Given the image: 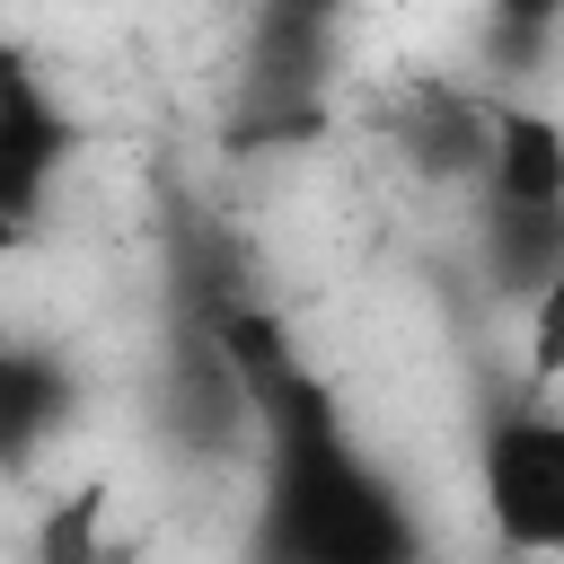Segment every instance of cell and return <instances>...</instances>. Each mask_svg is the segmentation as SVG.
I'll use <instances>...</instances> for the list:
<instances>
[{"instance_id": "1", "label": "cell", "mask_w": 564, "mask_h": 564, "mask_svg": "<svg viewBox=\"0 0 564 564\" xmlns=\"http://www.w3.org/2000/svg\"><path fill=\"white\" fill-rule=\"evenodd\" d=\"M264 405H273V467L256 511L264 564H423L405 494L361 458V441L335 423L326 388H308L282 352H256Z\"/></svg>"}, {"instance_id": "2", "label": "cell", "mask_w": 564, "mask_h": 564, "mask_svg": "<svg viewBox=\"0 0 564 564\" xmlns=\"http://www.w3.org/2000/svg\"><path fill=\"white\" fill-rule=\"evenodd\" d=\"M476 511L511 555H564V414L511 405L476 441Z\"/></svg>"}, {"instance_id": "3", "label": "cell", "mask_w": 564, "mask_h": 564, "mask_svg": "<svg viewBox=\"0 0 564 564\" xmlns=\"http://www.w3.org/2000/svg\"><path fill=\"white\" fill-rule=\"evenodd\" d=\"M70 150H79V123L53 106V88H44L26 62H9V70H0V212H9L18 229H35V212H44V194L62 185Z\"/></svg>"}, {"instance_id": "4", "label": "cell", "mask_w": 564, "mask_h": 564, "mask_svg": "<svg viewBox=\"0 0 564 564\" xmlns=\"http://www.w3.org/2000/svg\"><path fill=\"white\" fill-rule=\"evenodd\" d=\"M485 212H564V123L529 106L485 115Z\"/></svg>"}, {"instance_id": "5", "label": "cell", "mask_w": 564, "mask_h": 564, "mask_svg": "<svg viewBox=\"0 0 564 564\" xmlns=\"http://www.w3.org/2000/svg\"><path fill=\"white\" fill-rule=\"evenodd\" d=\"M70 414V370L44 352L0 344V467H26Z\"/></svg>"}, {"instance_id": "6", "label": "cell", "mask_w": 564, "mask_h": 564, "mask_svg": "<svg viewBox=\"0 0 564 564\" xmlns=\"http://www.w3.org/2000/svg\"><path fill=\"white\" fill-rule=\"evenodd\" d=\"M529 388H564V273L529 291Z\"/></svg>"}, {"instance_id": "7", "label": "cell", "mask_w": 564, "mask_h": 564, "mask_svg": "<svg viewBox=\"0 0 564 564\" xmlns=\"http://www.w3.org/2000/svg\"><path fill=\"white\" fill-rule=\"evenodd\" d=\"M88 529H97V494H79V511H62V520H53L44 564H79V555H88Z\"/></svg>"}, {"instance_id": "8", "label": "cell", "mask_w": 564, "mask_h": 564, "mask_svg": "<svg viewBox=\"0 0 564 564\" xmlns=\"http://www.w3.org/2000/svg\"><path fill=\"white\" fill-rule=\"evenodd\" d=\"M18 247H26V229H18V220H9V212H0V264H9V256H18Z\"/></svg>"}, {"instance_id": "9", "label": "cell", "mask_w": 564, "mask_h": 564, "mask_svg": "<svg viewBox=\"0 0 564 564\" xmlns=\"http://www.w3.org/2000/svg\"><path fill=\"white\" fill-rule=\"evenodd\" d=\"M0 70H9V53H0Z\"/></svg>"}]
</instances>
